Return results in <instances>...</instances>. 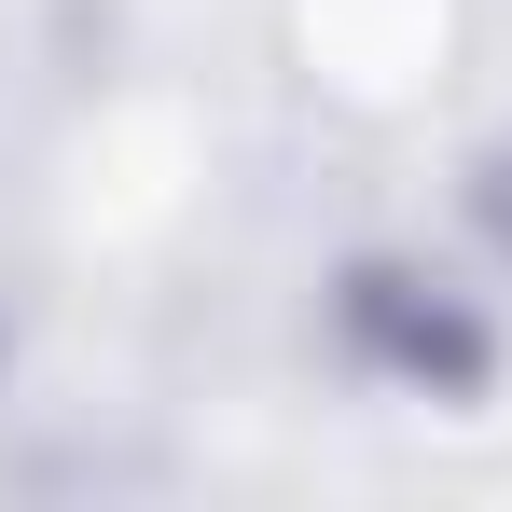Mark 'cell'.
<instances>
[{"mask_svg": "<svg viewBox=\"0 0 512 512\" xmlns=\"http://www.w3.org/2000/svg\"><path fill=\"white\" fill-rule=\"evenodd\" d=\"M485 56V0H277V70L360 139H416Z\"/></svg>", "mask_w": 512, "mask_h": 512, "instance_id": "cell-1", "label": "cell"}]
</instances>
